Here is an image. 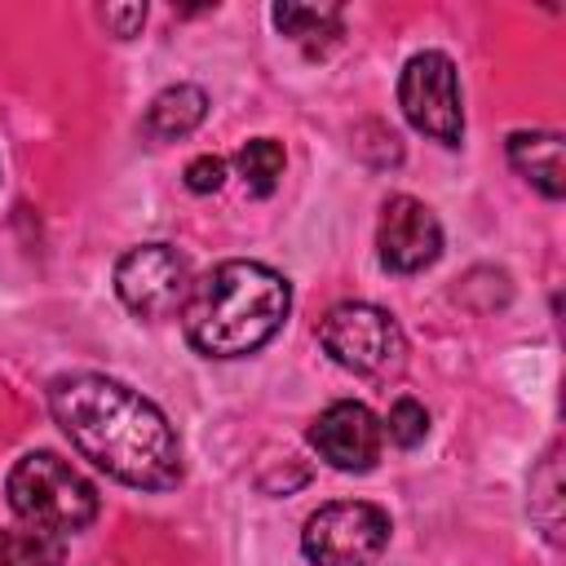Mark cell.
Segmentation results:
<instances>
[{
    "instance_id": "obj_1",
    "label": "cell",
    "mask_w": 566,
    "mask_h": 566,
    "mask_svg": "<svg viewBox=\"0 0 566 566\" xmlns=\"http://www.w3.org/2000/svg\"><path fill=\"white\" fill-rule=\"evenodd\" d=\"M49 411L71 447L106 478L137 491H172L181 482V442L168 416L137 389L75 371L49 385Z\"/></svg>"
},
{
    "instance_id": "obj_2",
    "label": "cell",
    "mask_w": 566,
    "mask_h": 566,
    "mask_svg": "<svg viewBox=\"0 0 566 566\" xmlns=\"http://www.w3.org/2000/svg\"><path fill=\"white\" fill-rule=\"evenodd\" d=\"M292 287L279 270L261 261H221L199 283H190L181 305L186 340L208 358L256 354L287 318Z\"/></svg>"
},
{
    "instance_id": "obj_3",
    "label": "cell",
    "mask_w": 566,
    "mask_h": 566,
    "mask_svg": "<svg viewBox=\"0 0 566 566\" xmlns=\"http://www.w3.org/2000/svg\"><path fill=\"white\" fill-rule=\"evenodd\" d=\"M9 509L22 526L49 535H75L97 517V486L53 451H27L4 482Z\"/></svg>"
},
{
    "instance_id": "obj_4",
    "label": "cell",
    "mask_w": 566,
    "mask_h": 566,
    "mask_svg": "<svg viewBox=\"0 0 566 566\" xmlns=\"http://www.w3.org/2000/svg\"><path fill=\"white\" fill-rule=\"evenodd\" d=\"M318 345L332 363L358 376H389L407 358V336L389 310L367 301H340L318 323Z\"/></svg>"
},
{
    "instance_id": "obj_5",
    "label": "cell",
    "mask_w": 566,
    "mask_h": 566,
    "mask_svg": "<svg viewBox=\"0 0 566 566\" xmlns=\"http://www.w3.org/2000/svg\"><path fill=\"white\" fill-rule=\"evenodd\" d=\"M389 513L367 500H336L310 513L301 548L314 566H376L389 544Z\"/></svg>"
},
{
    "instance_id": "obj_6",
    "label": "cell",
    "mask_w": 566,
    "mask_h": 566,
    "mask_svg": "<svg viewBox=\"0 0 566 566\" xmlns=\"http://www.w3.org/2000/svg\"><path fill=\"white\" fill-rule=\"evenodd\" d=\"M398 106L407 124L442 146H460L464 137V106H460V75L455 62L438 49L407 57L398 75Z\"/></svg>"
},
{
    "instance_id": "obj_7",
    "label": "cell",
    "mask_w": 566,
    "mask_h": 566,
    "mask_svg": "<svg viewBox=\"0 0 566 566\" xmlns=\"http://www.w3.org/2000/svg\"><path fill=\"white\" fill-rule=\"evenodd\" d=\"M115 292L142 318H168L186 305V292H190L186 256L168 243H142V248L119 256Z\"/></svg>"
},
{
    "instance_id": "obj_8",
    "label": "cell",
    "mask_w": 566,
    "mask_h": 566,
    "mask_svg": "<svg viewBox=\"0 0 566 566\" xmlns=\"http://www.w3.org/2000/svg\"><path fill=\"white\" fill-rule=\"evenodd\" d=\"M376 252L385 270L420 274L442 256V226L420 199L389 195L380 208V226H376Z\"/></svg>"
},
{
    "instance_id": "obj_9",
    "label": "cell",
    "mask_w": 566,
    "mask_h": 566,
    "mask_svg": "<svg viewBox=\"0 0 566 566\" xmlns=\"http://www.w3.org/2000/svg\"><path fill=\"white\" fill-rule=\"evenodd\" d=\"M310 447L340 473H367L376 469L380 460V447H385V429L380 420L371 416V407L354 402V398H340L332 402L314 424H310Z\"/></svg>"
},
{
    "instance_id": "obj_10",
    "label": "cell",
    "mask_w": 566,
    "mask_h": 566,
    "mask_svg": "<svg viewBox=\"0 0 566 566\" xmlns=\"http://www.w3.org/2000/svg\"><path fill=\"white\" fill-rule=\"evenodd\" d=\"M509 164L544 195V199H562L566 195V168H562V137L557 133H509Z\"/></svg>"
},
{
    "instance_id": "obj_11",
    "label": "cell",
    "mask_w": 566,
    "mask_h": 566,
    "mask_svg": "<svg viewBox=\"0 0 566 566\" xmlns=\"http://www.w3.org/2000/svg\"><path fill=\"white\" fill-rule=\"evenodd\" d=\"M208 115V93L199 84H168L164 93H155V102L146 106L142 133L150 142H177L186 133H195Z\"/></svg>"
},
{
    "instance_id": "obj_12",
    "label": "cell",
    "mask_w": 566,
    "mask_h": 566,
    "mask_svg": "<svg viewBox=\"0 0 566 566\" xmlns=\"http://www.w3.org/2000/svg\"><path fill=\"white\" fill-rule=\"evenodd\" d=\"M274 27L305 53H323L340 35V4H274Z\"/></svg>"
},
{
    "instance_id": "obj_13",
    "label": "cell",
    "mask_w": 566,
    "mask_h": 566,
    "mask_svg": "<svg viewBox=\"0 0 566 566\" xmlns=\"http://www.w3.org/2000/svg\"><path fill=\"white\" fill-rule=\"evenodd\" d=\"M66 539L35 531V526H4L0 531V566H62Z\"/></svg>"
},
{
    "instance_id": "obj_14",
    "label": "cell",
    "mask_w": 566,
    "mask_h": 566,
    "mask_svg": "<svg viewBox=\"0 0 566 566\" xmlns=\"http://www.w3.org/2000/svg\"><path fill=\"white\" fill-rule=\"evenodd\" d=\"M234 164H239V177L248 181L252 195H270L279 186V177H283L287 155H283V146L274 137H252V142L239 146Z\"/></svg>"
},
{
    "instance_id": "obj_15",
    "label": "cell",
    "mask_w": 566,
    "mask_h": 566,
    "mask_svg": "<svg viewBox=\"0 0 566 566\" xmlns=\"http://www.w3.org/2000/svg\"><path fill=\"white\" fill-rule=\"evenodd\" d=\"M531 513L544 522L548 539H557V526H562V473H557V451L544 455L539 473L531 478Z\"/></svg>"
},
{
    "instance_id": "obj_16",
    "label": "cell",
    "mask_w": 566,
    "mask_h": 566,
    "mask_svg": "<svg viewBox=\"0 0 566 566\" xmlns=\"http://www.w3.org/2000/svg\"><path fill=\"white\" fill-rule=\"evenodd\" d=\"M385 433H389V442L394 447H420L424 442V433H429V411L416 402V398H398L394 407H389V420L380 424Z\"/></svg>"
},
{
    "instance_id": "obj_17",
    "label": "cell",
    "mask_w": 566,
    "mask_h": 566,
    "mask_svg": "<svg viewBox=\"0 0 566 566\" xmlns=\"http://www.w3.org/2000/svg\"><path fill=\"white\" fill-rule=\"evenodd\" d=\"M221 181H226V159L199 155V159L186 164V186H190L195 195H212V190H221Z\"/></svg>"
},
{
    "instance_id": "obj_18",
    "label": "cell",
    "mask_w": 566,
    "mask_h": 566,
    "mask_svg": "<svg viewBox=\"0 0 566 566\" xmlns=\"http://www.w3.org/2000/svg\"><path fill=\"white\" fill-rule=\"evenodd\" d=\"M102 22L115 31V40H133L142 31V22H146V4H106Z\"/></svg>"
}]
</instances>
